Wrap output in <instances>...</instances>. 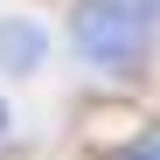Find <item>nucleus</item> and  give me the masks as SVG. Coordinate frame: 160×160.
<instances>
[{
	"label": "nucleus",
	"mask_w": 160,
	"mask_h": 160,
	"mask_svg": "<svg viewBox=\"0 0 160 160\" xmlns=\"http://www.w3.org/2000/svg\"><path fill=\"white\" fill-rule=\"evenodd\" d=\"M160 0H77L70 7V49L98 77H132L153 56Z\"/></svg>",
	"instance_id": "obj_1"
},
{
	"label": "nucleus",
	"mask_w": 160,
	"mask_h": 160,
	"mask_svg": "<svg viewBox=\"0 0 160 160\" xmlns=\"http://www.w3.org/2000/svg\"><path fill=\"white\" fill-rule=\"evenodd\" d=\"M49 63V28L35 14H0V77H35Z\"/></svg>",
	"instance_id": "obj_2"
},
{
	"label": "nucleus",
	"mask_w": 160,
	"mask_h": 160,
	"mask_svg": "<svg viewBox=\"0 0 160 160\" xmlns=\"http://www.w3.org/2000/svg\"><path fill=\"white\" fill-rule=\"evenodd\" d=\"M118 160H160V125H146V132H132V139L118 146Z\"/></svg>",
	"instance_id": "obj_3"
},
{
	"label": "nucleus",
	"mask_w": 160,
	"mask_h": 160,
	"mask_svg": "<svg viewBox=\"0 0 160 160\" xmlns=\"http://www.w3.org/2000/svg\"><path fill=\"white\" fill-rule=\"evenodd\" d=\"M0 132H7V104H0Z\"/></svg>",
	"instance_id": "obj_4"
}]
</instances>
